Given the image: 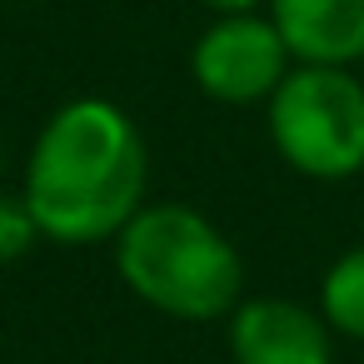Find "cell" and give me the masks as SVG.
I'll list each match as a JSON object with an SVG mask.
<instances>
[{"mask_svg":"<svg viewBox=\"0 0 364 364\" xmlns=\"http://www.w3.org/2000/svg\"><path fill=\"white\" fill-rule=\"evenodd\" d=\"M319 314H324V324H329L334 334L364 344V245L344 250V255L324 269Z\"/></svg>","mask_w":364,"mask_h":364,"instance_id":"7","label":"cell"},{"mask_svg":"<svg viewBox=\"0 0 364 364\" xmlns=\"http://www.w3.org/2000/svg\"><path fill=\"white\" fill-rule=\"evenodd\" d=\"M200 6H210L215 16H245V11H259V6H269V0H200Z\"/></svg>","mask_w":364,"mask_h":364,"instance_id":"9","label":"cell"},{"mask_svg":"<svg viewBox=\"0 0 364 364\" xmlns=\"http://www.w3.org/2000/svg\"><path fill=\"white\" fill-rule=\"evenodd\" d=\"M36 240H46V235H41L26 195H0V264L26 259L36 250Z\"/></svg>","mask_w":364,"mask_h":364,"instance_id":"8","label":"cell"},{"mask_svg":"<svg viewBox=\"0 0 364 364\" xmlns=\"http://www.w3.org/2000/svg\"><path fill=\"white\" fill-rule=\"evenodd\" d=\"M289 46L274 31L269 16L245 11V16H215V26L195 41L190 70L195 85L220 100V105H259L279 90L289 75Z\"/></svg>","mask_w":364,"mask_h":364,"instance_id":"4","label":"cell"},{"mask_svg":"<svg viewBox=\"0 0 364 364\" xmlns=\"http://www.w3.org/2000/svg\"><path fill=\"white\" fill-rule=\"evenodd\" d=\"M269 105V140L304 180H354L364 170V85L349 65H294Z\"/></svg>","mask_w":364,"mask_h":364,"instance_id":"3","label":"cell"},{"mask_svg":"<svg viewBox=\"0 0 364 364\" xmlns=\"http://www.w3.org/2000/svg\"><path fill=\"white\" fill-rule=\"evenodd\" d=\"M115 269L125 289L170 319H230L245 289L235 240L180 200H145L115 235Z\"/></svg>","mask_w":364,"mask_h":364,"instance_id":"2","label":"cell"},{"mask_svg":"<svg viewBox=\"0 0 364 364\" xmlns=\"http://www.w3.org/2000/svg\"><path fill=\"white\" fill-rule=\"evenodd\" d=\"M150 190V150L140 125L100 95L65 100L31 145L26 205L55 245L115 240Z\"/></svg>","mask_w":364,"mask_h":364,"instance_id":"1","label":"cell"},{"mask_svg":"<svg viewBox=\"0 0 364 364\" xmlns=\"http://www.w3.org/2000/svg\"><path fill=\"white\" fill-rule=\"evenodd\" d=\"M0 165H6V155H0Z\"/></svg>","mask_w":364,"mask_h":364,"instance_id":"10","label":"cell"},{"mask_svg":"<svg viewBox=\"0 0 364 364\" xmlns=\"http://www.w3.org/2000/svg\"><path fill=\"white\" fill-rule=\"evenodd\" d=\"M269 21L299 65L364 60V0H269Z\"/></svg>","mask_w":364,"mask_h":364,"instance_id":"6","label":"cell"},{"mask_svg":"<svg viewBox=\"0 0 364 364\" xmlns=\"http://www.w3.org/2000/svg\"><path fill=\"white\" fill-rule=\"evenodd\" d=\"M235 364H334V329L299 299H240L230 309Z\"/></svg>","mask_w":364,"mask_h":364,"instance_id":"5","label":"cell"}]
</instances>
